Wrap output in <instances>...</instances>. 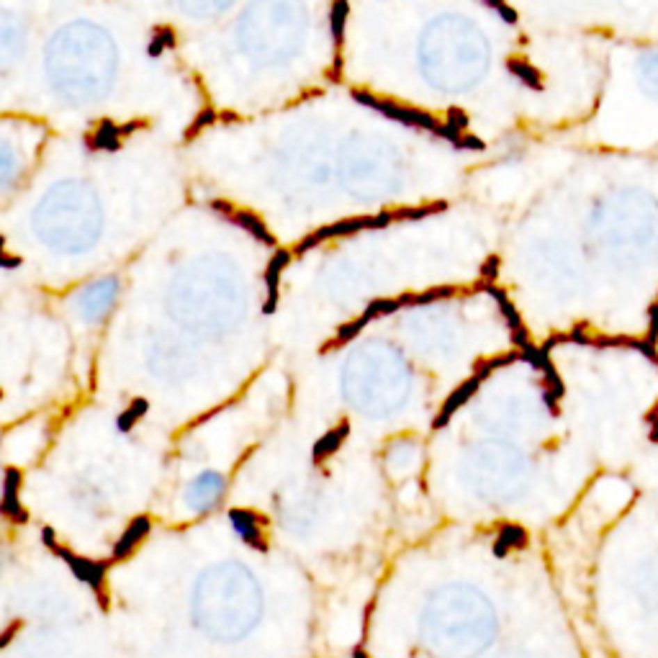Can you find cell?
<instances>
[{
    "instance_id": "obj_1",
    "label": "cell",
    "mask_w": 658,
    "mask_h": 658,
    "mask_svg": "<svg viewBox=\"0 0 658 658\" xmlns=\"http://www.w3.org/2000/svg\"><path fill=\"white\" fill-rule=\"evenodd\" d=\"M499 607L486 586L471 581L445 584L424 617V633L442 658H476L497 641Z\"/></svg>"
},
{
    "instance_id": "obj_2",
    "label": "cell",
    "mask_w": 658,
    "mask_h": 658,
    "mask_svg": "<svg viewBox=\"0 0 658 658\" xmlns=\"http://www.w3.org/2000/svg\"><path fill=\"white\" fill-rule=\"evenodd\" d=\"M42 540L54 556H59L70 565V571H72L80 581L88 584V586L93 589V594L98 597V602H101V607L109 609V591H106V568H109V565L101 563V561H90V558L77 556V553H72L70 548L59 545L51 527H44L42 530Z\"/></svg>"
},
{
    "instance_id": "obj_3",
    "label": "cell",
    "mask_w": 658,
    "mask_h": 658,
    "mask_svg": "<svg viewBox=\"0 0 658 658\" xmlns=\"http://www.w3.org/2000/svg\"><path fill=\"white\" fill-rule=\"evenodd\" d=\"M227 494V479L216 471H201L193 481L186 486V494H183V501L191 512L195 515H206L211 512L214 506L219 504Z\"/></svg>"
},
{
    "instance_id": "obj_4",
    "label": "cell",
    "mask_w": 658,
    "mask_h": 658,
    "mask_svg": "<svg viewBox=\"0 0 658 658\" xmlns=\"http://www.w3.org/2000/svg\"><path fill=\"white\" fill-rule=\"evenodd\" d=\"M391 221H394V214H378V216H353V219L337 221V224L321 227V229H316V232H312L309 236H304V239L298 242V247H296V252H309L312 247L321 245V242H327V239H332V236H347V234L360 232V229H378V227H386V224H391Z\"/></svg>"
},
{
    "instance_id": "obj_5",
    "label": "cell",
    "mask_w": 658,
    "mask_h": 658,
    "mask_svg": "<svg viewBox=\"0 0 658 658\" xmlns=\"http://www.w3.org/2000/svg\"><path fill=\"white\" fill-rule=\"evenodd\" d=\"M116 280H103L95 286H88L83 294L77 296V309L83 314L85 321H103L111 306L116 301Z\"/></svg>"
},
{
    "instance_id": "obj_6",
    "label": "cell",
    "mask_w": 658,
    "mask_h": 658,
    "mask_svg": "<svg viewBox=\"0 0 658 658\" xmlns=\"http://www.w3.org/2000/svg\"><path fill=\"white\" fill-rule=\"evenodd\" d=\"M21 471L18 468H8L6 471V479H3V497H0V512L3 517H8L10 522L26 524L29 522V512L21 504Z\"/></svg>"
},
{
    "instance_id": "obj_7",
    "label": "cell",
    "mask_w": 658,
    "mask_h": 658,
    "mask_svg": "<svg viewBox=\"0 0 658 658\" xmlns=\"http://www.w3.org/2000/svg\"><path fill=\"white\" fill-rule=\"evenodd\" d=\"M229 522L232 530L236 532V538L250 545V548L265 550V538H262V517L252 509H232L229 512Z\"/></svg>"
},
{
    "instance_id": "obj_8",
    "label": "cell",
    "mask_w": 658,
    "mask_h": 658,
    "mask_svg": "<svg viewBox=\"0 0 658 658\" xmlns=\"http://www.w3.org/2000/svg\"><path fill=\"white\" fill-rule=\"evenodd\" d=\"M291 262V252L288 250H278L273 255L268 268H265V304H262V314L271 316L275 309H278V298H280V275L288 268Z\"/></svg>"
},
{
    "instance_id": "obj_9",
    "label": "cell",
    "mask_w": 658,
    "mask_h": 658,
    "mask_svg": "<svg viewBox=\"0 0 658 658\" xmlns=\"http://www.w3.org/2000/svg\"><path fill=\"white\" fill-rule=\"evenodd\" d=\"M150 530H152V520H150V517H136V520H131V522L127 524V530L121 532V538L113 543L111 561H124V558L131 556V553L142 545L144 538L150 535Z\"/></svg>"
},
{
    "instance_id": "obj_10",
    "label": "cell",
    "mask_w": 658,
    "mask_h": 658,
    "mask_svg": "<svg viewBox=\"0 0 658 658\" xmlns=\"http://www.w3.org/2000/svg\"><path fill=\"white\" fill-rule=\"evenodd\" d=\"M347 432H350V424L347 422H339V424H335L332 430L324 432V435L314 442V450H312L314 463H324L327 458L335 456L339 447H342V442L347 440Z\"/></svg>"
},
{
    "instance_id": "obj_11",
    "label": "cell",
    "mask_w": 658,
    "mask_h": 658,
    "mask_svg": "<svg viewBox=\"0 0 658 658\" xmlns=\"http://www.w3.org/2000/svg\"><path fill=\"white\" fill-rule=\"evenodd\" d=\"M227 219H229V221H234L236 227L247 229V232H250V234H252L255 239H260L262 245H268V247L275 245V236H273L271 232H268V227L262 224L260 216H255L252 211H242V209H234V211L229 214Z\"/></svg>"
},
{
    "instance_id": "obj_12",
    "label": "cell",
    "mask_w": 658,
    "mask_h": 658,
    "mask_svg": "<svg viewBox=\"0 0 658 658\" xmlns=\"http://www.w3.org/2000/svg\"><path fill=\"white\" fill-rule=\"evenodd\" d=\"M147 409H150V404H147L144 399H134V401H131V404H129L127 409H124V412L116 417V430L124 432V435H127V432H131V430H134V424L142 419L144 414H147Z\"/></svg>"
},
{
    "instance_id": "obj_13",
    "label": "cell",
    "mask_w": 658,
    "mask_h": 658,
    "mask_svg": "<svg viewBox=\"0 0 658 658\" xmlns=\"http://www.w3.org/2000/svg\"><path fill=\"white\" fill-rule=\"evenodd\" d=\"M347 10H350L347 0H335V6H332V39H335V44H342Z\"/></svg>"
},
{
    "instance_id": "obj_14",
    "label": "cell",
    "mask_w": 658,
    "mask_h": 658,
    "mask_svg": "<svg viewBox=\"0 0 658 658\" xmlns=\"http://www.w3.org/2000/svg\"><path fill=\"white\" fill-rule=\"evenodd\" d=\"M216 121H219V113H216V111H214V109H203L201 113L195 116L193 124H191V129L186 131V139H193L195 131H201L203 127H209V124H216Z\"/></svg>"
},
{
    "instance_id": "obj_15",
    "label": "cell",
    "mask_w": 658,
    "mask_h": 658,
    "mask_svg": "<svg viewBox=\"0 0 658 658\" xmlns=\"http://www.w3.org/2000/svg\"><path fill=\"white\" fill-rule=\"evenodd\" d=\"M154 36H157V39H160L165 47H175V31H172V29H168V26L154 29Z\"/></svg>"
},
{
    "instance_id": "obj_16",
    "label": "cell",
    "mask_w": 658,
    "mask_h": 658,
    "mask_svg": "<svg viewBox=\"0 0 658 658\" xmlns=\"http://www.w3.org/2000/svg\"><path fill=\"white\" fill-rule=\"evenodd\" d=\"M211 209L214 211H219V214H224V216H229V214L234 211V206L229 201H221V198H216V201H211Z\"/></svg>"
},
{
    "instance_id": "obj_17",
    "label": "cell",
    "mask_w": 658,
    "mask_h": 658,
    "mask_svg": "<svg viewBox=\"0 0 658 658\" xmlns=\"http://www.w3.org/2000/svg\"><path fill=\"white\" fill-rule=\"evenodd\" d=\"M18 265H21V257H16V255H8V252L0 255V268H18Z\"/></svg>"
},
{
    "instance_id": "obj_18",
    "label": "cell",
    "mask_w": 658,
    "mask_h": 658,
    "mask_svg": "<svg viewBox=\"0 0 658 658\" xmlns=\"http://www.w3.org/2000/svg\"><path fill=\"white\" fill-rule=\"evenodd\" d=\"M16 633H18V625H10V627H6V630L0 633V648H3V645H8V643L13 641V635H16Z\"/></svg>"
},
{
    "instance_id": "obj_19",
    "label": "cell",
    "mask_w": 658,
    "mask_h": 658,
    "mask_svg": "<svg viewBox=\"0 0 658 658\" xmlns=\"http://www.w3.org/2000/svg\"><path fill=\"white\" fill-rule=\"evenodd\" d=\"M162 49H165V44H162L157 36H152V42H150V47H147V54H150V57H160Z\"/></svg>"
},
{
    "instance_id": "obj_20",
    "label": "cell",
    "mask_w": 658,
    "mask_h": 658,
    "mask_svg": "<svg viewBox=\"0 0 658 658\" xmlns=\"http://www.w3.org/2000/svg\"><path fill=\"white\" fill-rule=\"evenodd\" d=\"M501 658H540L538 653H530V650H517V653H509V656H501Z\"/></svg>"
},
{
    "instance_id": "obj_21",
    "label": "cell",
    "mask_w": 658,
    "mask_h": 658,
    "mask_svg": "<svg viewBox=\"0 0 658 658\" xmlns=\"http://www.w3.org/2000/svg\"><path fill=\"white\" fill-rule=\"evenodd\" d=\"M219 118H221V121H234L236 113H229V111H227V113H219Z\"/></svg>"
},
{
    "instance_id": "obj_22",
    "label": "cell",
    "mask_w": 658,
    "mask_h": 658,
    "mask_svg": "<svg viewBox=\"0 0 658 658\" xmlns=\"http://www.w3.org/2000/svg\"><path fill=\"white\" fill-rule=\"evenodd\" d=\"M6 252V236H0V255Z\"/></svg>"
}]
</instances>
